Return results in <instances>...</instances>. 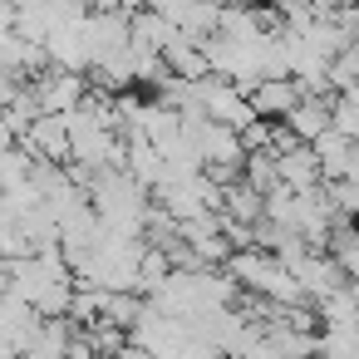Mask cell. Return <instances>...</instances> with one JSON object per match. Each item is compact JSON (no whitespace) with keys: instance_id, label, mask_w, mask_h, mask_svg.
<instances>
[{"instance_id":"3957f363","label":"cell","mask_w":359,"mask_h":359,"mask_svg":"<svg viewBox=\"0 0 359 359\" xmlns=\"http://www.w3.org/2000/svg\"><path fill=\"white\" fill-rule=\"evenodd\" d=\"M334 133L349 138V143H359V104L349 94H334Z\"/></svg>"},{"instance_id":"7a4b0ae2","label":"cell","mask_w":359,"mask_h":359,"mask_svg":"<svg viewBox=\"0 0 359 359\" xmlns=\"http://www.w3.org/2000/svg\"><path fill=\"white\" fill-rule=\"evenodd\" d=\"M251 104H256V114H261L266 123H285V118L305 104V89H300L295 79H266V84L251 94Z\"/></svg>"},{"instance_id":"5b68a950","label":"cell","mask_w":359,"mask_h":359,"mask_svg":"<svg viewBox=\"0 0 359 359\" xmlns=\"http://www.w3.org/2000/svg\"><path fill=\"white\" fill-rule=\"evenodd\" d=\"M349 99H354V104H359V94H349Z\"/></svg>"},{"instance_id":"6da1fadb","label":"cell","mask_w":359,"mask_h":359,"mask_svg":"<svg viewBox=\"0 0 359 359\" xmlns=\"http://www.w3.org/2000/svg\"><path fill=\"white\" fill-rule=\"evenodd\" d=\"M197 109H202L207 123H222V128H231V133H246L251 123H261L256 104H251L236 84H226V79H217V74L197 84Z\"/></svg>"},{"instance_id":"277c9868","label":"cell","mask_w":359,"mask_h":359,"mask_svg":"<svg viewBox=\"0 0 359 359\" xmlns=\"http://www.w3.org/2000/svg\"><path fill=\"white\" fill-rule=\"evenodd\" d=\"M114 359H158V354H153V349H143V344H133V339H128V349H123V354H114Z\"/></svg>"}]
</instances>
